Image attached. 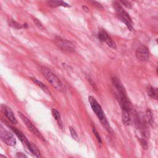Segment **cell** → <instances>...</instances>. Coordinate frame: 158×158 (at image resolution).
Wrapping results in <instances>:
<instances>
[{
	"mask_svg": "<svg viewBox=\"0 0 158 158\" xmlns=\"http://www.w3.org/2000/svg\"><path fill=\"white\" fill-rule=\"evenodd\" d=\"M88 101H89V102L90 104V106H91L93 110L94 111V112L95 113V114L96 115L98 118L99 119L102 125L104 127L106 130L109 133L112 134L113 130H112L111 127L110 126V124H109L101 106L99 105V104L98 102V101L96 100V99L92 96H89L88 97Z\"/></svg>",
	"mask_w": 158,
	"mask_h": 158,
	"instance_id": "cell-1",
	"label": "cell"
},
{
	"mask_svg": "<svg viewBox=\"0 0 158 158\" xmlns=\"http://www.w3.org/2000/svg\"><path fill=\"white\" fill-rule=\"evenodd\" d=\"M41 72L43 75L46 78L49 83L56 89L64 92L65 91V87L59 79V78L51 71V69L45 66L41 67Z\"/></svg>",
	"mask_w": 158,
	"mask_h": 158,
	"instance_id": "cell-2",
	"label": "cell"
},
{
	"mask_svg": "<svg viewBox=\"0 0 158 158\" xmlns=\"http://www.w3.org/2000/svg\"><path fill=\"white\" fill-rule=\"evenodd\" d=\"M113 7L115 10L117 17L120 19V20L126 25L128 30H130V31H133L134 29L132 25L131 19L129 16L128 14L123 9L119 2L115 1L114 2Z\"/></svg>",
	"mask_w": 158,
	"mask_h": 158,
	"instance_id": "cell-3",
	"label": "cell"
},
{
	"mask_svg": "<svg viewBox=\"0 0 158 158\" xmlns=\"http://www.w3.org/2000/svg\"><path fill=\"white\" fill-rule=\"evenodd\" d=\"M54 43L59 48L65 52H73L75 51V45L71 41L67 40L57 36L54 39Z\"/></svg>",
	"mask_w": 158,
	"mask_h": 158,
	"instance_id": "cell-4",
	"label": "cell"
},
{
	"mask_svg": "<svg viewBox=\"0 0 158 158\" xmlns=\"http://www.w3.org/2000/svg\"><path fill=\"white\" fill-rule=\"evenodd\" d=\"M0 138L8 146H13L16 144V139L14 135L6 130L1 124H0Z\"/></svg>",
	"mask_w": 158,
	"mask_h": 158,
	"instance_id": "cell-5",
	"label": "cell"
},
{
	"mask_svg": "<svg viewBox=\"0 0 158 158\" xmlns=\"http://www.w3.org/2000/svg\"><path fill=\"white\" fill-rule=\"evenodd\" d=\"M19 115L22 120V121L24 123V124L27 126V127L28 128V130L35 136H36L38 138L41 139L43 141H46L45 138L44 136L41 134V133L37 130V128L33 125V123L29 120V119L25 115H23L21 112H18Z\"/></svg>",
	"mask_w": 158,
	"mask_h": 158,
	"instance_id": "cell-6",
	"label": "cell"
},
{
	"mask_svg": "<svg viewBox=\"0 0 158 158\" xmlns=\"http://www.w3.org/2000/svg\"><path fill=\"white\" fill-rule=\"evenodd\" d=\"M98 36L101 41H104L112 49L116 48V44L115 42L104 30L103 29L99 30V31H98Z\"/></svg>",
	"mask_w": 158,
	"mask_h": 158,
	"instance_id": "cell-7",
	"label": "cell"
},
{
	"mask_svg": "<svg viewBox=\"0 0 158 158\" xmlns=\"http://www.w3.org/2000/svg\"><path fill=\"white\" fill-rule=\"evenodd\" d=\"M136 57L141 61H146L148 60L149 53L148 48L144 45L140 46L136 51Z\"/></svg>",
	"mask_w": 158,
	"mask_h": 158,
	"instance_id": "cell-8",
	"label": "cell"
},
{
	"mask_svg": "<svg viewBox=\"0 0 158 158\" xmlns=\"http://www.w3.org/2000/svg\"><path fill=\"white\" fill-rule=\"evenodd\" d=\"M111 80H112V83L113 85L114 86V87L115 88V89L117 91L118 96H123V95H127L125 88L123 87L121 81L117 77L114 76L111 78Z\"/></svg>",
	"mask_w": 158,
	"mask_h": 158,
	"instance_id": "cell-9",
	"label": "cell"
},
{
	"mask_svg": "<svg viewBox=\"0 0 158 158\" xmlns=\"http://www.w3.org/2000/svg\"><path fill=\"white\" fill-rule=\"evenodd\" d=\"M2 111L4 113V114L6 116V117L8 118V120L13 124L17 123V120L14 114V112L11 110L10 107H9L7 106L2 105L1 106Z\"/></svg>",
	"mask_w": 158,
	"mask_h": 158,
	"instance_id": "cell-10",
	"label": "cell"
},
{
	"mask_svg": "<svg viewBox=\"0 0 158 158\" xmlns=\"http://www.w3.org/2000/svg\"><path fill=\"white\" fill-rule=\"evenodd\" d=\"M10 128H11V130L14 132V133L15 134V135L17 136V138L21 141V142L26 146L27 147V148H28L29 146H30V143L28 139H27L26 136L22 133V132L21 131H20L19 130H18L17 128L10 126Z\"/></svg>",
	"mask_w": 158,
	"mask_h": 158,
	"instance_id": "cell-11",
	"label": "cell"
},
{
	"mask_svg": "<svg viewBox=\"0 0 158 158\" xmlns=\"http://www.w3.org/2000/svg\"><path fill=\"white\" fill-rule=\"evenodd\" d=\"M48 5L50 7H57L59 6H62V7H70V6L66 3L65 2L63 1H48L46 2Z\"/></svg>",
	"mask_w": 158,
	"mask_h": 158,
	"instance_id": "cell-12",
	"label": "cell"
},
{
	"mask_svg": "<svg viewBox=\"0 0 158 158\" xmlns=\"http://www.w3.org/2000/svg\"><path fill=\"white\" fill-rule=\"evenodd\" d=\"M122 120L125 125H129L131 123V114L125 110H122Z\"/></svg>",
	"mask_w": 158,
	"mask_h": 158,
	"instance_id": "cell-13",
	"label": "cell"
},
{
	"mask_svg": "<svg viewBox=\"0 0 158 158\" xmlns=\"http://www.w3.org/2000/svg\"><path fill=\"white\" fill-rule=\"evenodd\" d=\"M8 24L10 27H11L14 28H15V29H20V28H26L28 27L27 23L21 24L12 19H9L8 20Z\"/></svg>",
	"mask_w": 158,
	"mask_h": 158,
	"instance_id": "cell-14",
	"label": "cell"
},
{
	"mask_svg": "<svg viewBox=\"0 0 158 158\" xmlns=\"http://www.w3.org/2000/svg\"><path fill=\"white\" fill-rule=\"evenodd\" d=\"M30 151L38 158H41V153L37 146L33 143H30V146L28 148Z\"/></svg>",
	"mask_w": 158,
	"mask_h": 158,
	"instance_id": "cell-15",
	"label": "cell"
},
{
	"mask_svg": "<svg viewBox=\"0 0 158 158\" xmlns=\"http://www.w3.org/2000/svg\"><path fill=\"white\" fill-rule=\"evenodd\" d=\"M148 94L152 99H157V89L152 86H148L147 88Z\"/></svg>",
	"mask_w": 158,
	"mask_h": 158,
	"instance_id": "cell-16",
	"label": "cell"
},
{
	"mask_svg": "<svg viewBox=\"0 0 158 158\" xmlns=\"http://www.w3.org/2000/svg\"><path fill=\"white\" fill-rule=\"evenodd\" d=\"M30 79L36 85H38L39 87H40L43 91H44L45 92H47L48 91V86L46 85H44L43 83H42L41 81H40V80H38L37 78H35V77H30Z\"/></svg>",
	"mask_w": 158,
	"mask_h": 158,
	"instance_id": "cell-17",
	"label": "cell"
},
{
	"mask_svg": "<svg viewBox=\"0 0 158 158\" xmlns=\"http://www.w3.org/2000/svg\"><path fill=\"white\" fill-rule=\"evenodd\" d=\"M146 120L148 122V123H149V124H150V125L153 124L154 120H153L152 112L151 110L149 108H148L146 110Z\"/></svg>",
	"mask_w": 158,
	"mask_h": 158,
	"instance_id": "cell-18",
	"label": "cell"
},
{
	"mask_svg": "<svg viewBox=\"0 0 158 158\" xmlns=\"http://www.w3.org/2000/svg\"><path fill=\"white\" fill-rule=\"evenodd\" d=\"M51 112H52V115L54 117V118L58 122L59 124L60 122V115L59 112H58L57 110H56V109H52L51 110Z\"/></svg>",
	"mask_w": 158,
	"mask_h": 158,
	"instance_id": "cell-19",
	"label": "cell"
},
{
	"mask_svg": "<svg viewBox=\"0 0 158 158\" xmlns=\"http://www.w3.org/2000/svg\"><path fill=\"white\" fill-rule=\"evenodd\" d=\"M69 128H70V135H71L72 137L75 141H78L79 138H78V134L77 133L73 127H70Z\"/></svg>",
	"mask_w": 158,
	"mask_h": 158,
	"instance_id": "cell-20",
	"label": "cell"
},
{
	"mask_svg": "<svg viewBox=\"0 0 158 158\" xmlns=\"http://www.w3.org/2000/svg\"><path fill=\"white\" fill-rule=\"evenodd\" d=\"M92 130H93V132L94 135H95L96 138L97 139L98 143H99V144H102V139H101V136H100V135H99L98 131L96 130V129L94 127H92Z\"/></svg>",
	"mask_w": 158,
	"mask_h": 158,
	"instance_id": "cell-21",
	"label": "cell"
},
{
	"mask_svg": "<svg viewBox=\"0 0 158 158\" xmlns=\"http://www.w3.org/2000/svg\"><path fill=\"white\" fill-rule=\"evenodd\" d=\"M138 141L142 146V148L144 149H146L148 148V143L144 138H138Z\"/></svg>",
	"mask_w": 158,
	"mask_h": 158,
	"instance_id": "cell-22",
	"label": "cell"
},
{
	"mask_svg": "<svg viewBox=\"0 0 158 158\" xmlns=\"http://www.w3.org/2000/svg\"><path fill=\"white\" fill-rule=\"evenodd\" d=\"M86 78H87V80L88 81V82L89 83V84H90V85H91V86L93 87V88L94 90L98 91V87H97V86H96V83H95L89 77H87Z\"/></svg>",
	"mask_w": 158,
	"mask_h": 158,
	"instance_id": "cell-23",
	"label": "cell"
},
{
	"mask_svg": "<svg viewBox=\"0 0 158 158\" xmlns=\"http://www.w3.org/2000/svg\"><path fill=\"white\" fill-rule=\"evenodd\" d=\"M91 2H92V4H93V6H95L98 9L101 10H104V7H103L102 5L101 4H100L99 2H97V1H92Z\"/></svg>",
	"mask_w": 158,
	"mask_h": 158,
	"instance_id": "cell-24",
	"label": "cell"
},
{
	"mask_svg": "<svg viewBox=\"0 0 158 158\" xmlns=\"http://www.w3.org/2000/svg\"><path fill=\"white\" fill-rule=\"evenodd\" d=\"M33 21H34L35 24L36 25V27H38V28H39L41 30H43L44 29V27H43V25L42 23L38 19H34Z\"/></svg>",
	"mask_w": 158,
	"mask_h": 158,
	"instance_id": "cell-25",
	"label": "cell"
},
{
	"mask_svg": "<svg viewBox=\"0 0 158 158\" xmlns=\"http://www.w3.org/2000/svg\"><path fill=\"white\" fill-rule=\"evenodd\" d=\"M120 2H121L122 4H123L125 7H128V8H131V4L129 1H120Z\"/></svg>",
	"mask_w": 158,
	"mask_h": 158,
	"instance_id": "cell-26",
	"label": "cell"
},
{
	"mask_svg": "<svg viewBox=\"0 0 158 158\" xmlns=\"http://www.w3.org/2000/svg\"><path fill=\"white\" fill-rule=\"evenodd\" d=\"M16 157L17 158H27V156L25 154H23V152H17Z\"/></svg>",
	"mask_w": 158,
	"mask_h": 158,
	"instance_id": "cell-27",
	"label": "cell"
},
{
	"mask_svg": "<svg viewBox=\"0 0 158 158\" xmlns=\"http://www.w3.org/2000/svg\"><path fill=\"white\" fill-rule=\"evenodd\" d=\"M82 9H83V10H85V11L86 12H89V9H88L86 6H82Z\"/></svg>",
	"mask_w": 158,
	"mask_h": 158,
	"instance_id": "cell-28",
	"label": "cell"
},
{
	"mask_svg": "<svg viewBox=\"0 0 158 158\" xmlns=\"http://www.w3.org/2000/svg\"><path fill=\"white\" fill-rule=\"evenodd\" d=\"M0 158H7V157L2 154H0Z\"/></svg>",
	"mask_w": 158,
	"mask_h": 158,
	"instance_id": "cell-29",
	"label": "cell"
}]
</instances>
